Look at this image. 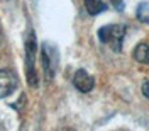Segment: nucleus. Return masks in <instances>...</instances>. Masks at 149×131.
<instances>
[{"instance_id":"obj_7","label":"nucleus","mask_w":149,"mask_h":131,"mask_svg":"<svg viewBox=\"0 0 149 131\" xmlns=\"http://www.w3.org/2000/svg\"><path fill=\"white\" fill-rule=\"evenodd\" d=\"M107 2L105 0H85V9L90 15H98L103 10H107Z\"/></svg>"},{"instance_id":"obj_3","label":"nucleus","mask_w":149,"mask_h":131,"mask_svg":"<svg viewBox=\"0 0 149 131\" xmlns=\"http://www.w3.org/2000/svg\"><path fill=\"white\" fill-rule=\"evenodd\" d=\"M41 61H42V70L46 75V80H51L58 68V49L51 46L49 43H44L41 48Z\"/></svg>"},{"instance_id":"obj_5","label":"nucleus","mask_w":149,"mask_h":131,"mask_svg":"<svg viewBox=\"0 0 149 131\" xmlns=\"http://www.w3.org/2000/svg\"><path fill=\"white\" fill-rule=\"evenodd\" d=\"M73 85L80 90V92L86 94V92H90V90H93V87H95V78H93L86 70H76L74 75H73Z\"/></svg>"},{"instance_id":"obj_2","label":"nucleus","mask_w":149,"mask_h":131,"mask_svg":"<svg viewBox=\"0 0 149 131\" xmlns=\"http://www.w3.org/2000/svg\"><path fill=\"white\" fill-rule=\"evenodd\" d=\"M36 32L31 31L26 39V75L31 87H37V73H36Z\"/></svg>"},{"instance_id":"obj_8","label":"nucleus","mask_w":149,"mask_h":131,"mask_svg":"<svg viewBox=\"0 0 149 131\" xmlns=\"http://www.w3.org/2000/svg\"><path fill=\"white\" fill-rule=\"evenodd\" d=\"M136 15H137V19H139L142 24H148V22H149V17H148V2H141L139 7H137Z\"/></svg>"},{"instance_id":"obj_6","label":"nucleus","mask_w":149,"mask_h":131,"mask_svg":"<svg viewBox=\"0 0 149 131\" xmlns=\"http://www.w3.org/2000/svg\"><path fill=\"white\" fill-rule=\"evenodd\" d=\"M132 56H134V60H136L137 63L148 65V63H149V46H148V43H146V41L139 43L137 46L134 48V53H132Z\"/></svg>"},{"instance_id":"obj_9","label":"nucleus","mask_w":149,"mask_h":131,"mask_svg":"<svg viewBox=\"0 0 149 131\" xmlns=\"http://www.w3.org/2000/svg\"><path fill=\"white\" fill-rule=\"evenodd\" d=\"M112 4L117 10H124V0H112Z\"/></svg>"},{"instance_id":"obj_4","label":"nucleus","mask_w":149,"mask_h":131,"mask_svg":"<svg viewBox=\"0 0 149 131\" xmlns=\"http://www.w3.org/2000/svg\"><path fill=\"white\" fill-rule=\"evenodd\" d=\"M17 75L12 70H0V99L9 97L17 89Z\"/></svg>"},{"instance_id":"obj_1","label":"nucleus","mask_w":149,"mask_h":131,"mask_svg":"<svg viewBox=\"0 0 149 131\" xmlns=\"http://www.w3.org/2000/svg\"><path fill=\"white\" fill-rule=\"evenodd\" d=\"M125 32H127L125 26H122V24H110V26H103V27L98 29V39L102 43H105V44H110L115 53H120Z\"/></svg>"},{"instance_id":"obj_11","label":"nucleus","mask_w":149,"mask_h":131,"mask_svg":"<svg viewBox=\"0 0 149 131\" xmlns=\"http://www.w3.org/2000/svg\"><path fill=\"white\" fill-rule=\"evenodd\" d=\"M58 131H73V130H70V128H61V130H58Z\"/></svg>"},{"instance_id":"obj_10","label":"nucleus","mask_w":149,"mask_h":131,"mask_svg":"<svg viewBox=\"0 0 149 131\" xmlns=\"http://www.w3.org/2000/svg\"><path fill=\"white\" fill-rule=\"evenodd\" d=\"M142 95H144V97H149V82L148 80L142 84Z\"/></svg>"}]
</instances>
